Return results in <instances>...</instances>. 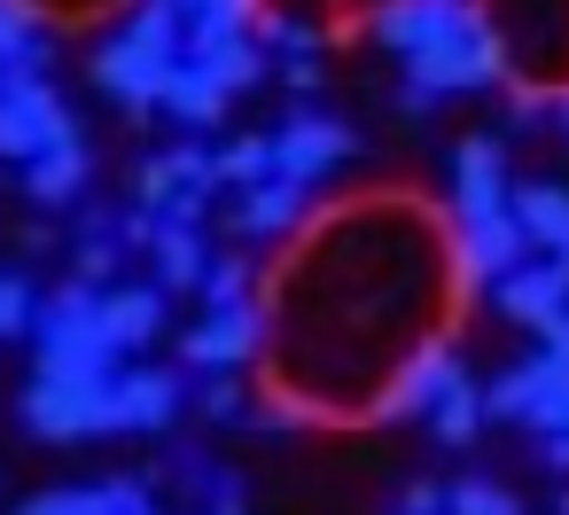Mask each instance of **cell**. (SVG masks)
I'll list each match as a JSON object with an SVG mask.
<instances>
[{"label": "cell", "mask_w": 569, "mask_h": 515, "mask_svg": "<svg viewBox=\"0 0 569 515\" xmlns=\"http://www.w3.org/2000/svg\"><path fill=\"white\" fill-rule=\"evenodd\" d=\"M468 305L452 211L406 188H367L297 227L266 274V383L258 429L281 422H382L390 383L445 344Z\"/></svg>", "instance_id": "obj_1"}, {"label": "cell", "mask_w": 569, "mask_h": 515, "mask_svg": "<svg viewBox=\"0 0 569 515\" xmlns=\"http://www.w3.org/2000/svg\"><path fill=\"white\" fill-rule=\"evenodd\" d=\"M515 95H569V0H468Z\"/></svg>", "instance_id": "obj_2"}, {"label": "cell", "mask_w": 569, "mask_h": 515, "mask_svg": "<svg viewBox=\"0 0 569 515\" xmlns=\"http://www.w3.org/2000/svg\"><path fill=\"white\" fill-rule=\"evenodd\" d=\"M180 17L164 9V0H157V9H141V17H126L102 48H94V87L126 110V118H149L157 102H164V79L180 71Z\"/></svg>", "instance_id": "obj_3"}, {"label": "cell", "mask_w": 569, "mask_h": 515, "mask_svg": "<svg viewBox=\"0 0 569 515\" xmlns=\"http://www.w3.org/2000/svg\"><path fill=\"white\" fill-rule=\"evenodd\" d=\"M24 429L40 445H87V437H118V367L110 375H40L17 398Z\"/></svg>", "instance_id": "obj_4"}, {"label": "cell", "mask_w": 569, "mask_h": 515, "mask_svg": "<svg viewBox=\"0 0 569 515\" xmlns=\"http://www.w3.org/2000/svg\"><path fill=\"white\" fill-rule=\"evenodd\" d=\"M32 351H40V375H110L118 351H110V336H102V289L63 281L56 297H40V313H32Z\"/></svg>", "instance_id": "obj_5"}, {"label": "cell", "mask_w": 569, "mask_h": 515, "mask_svg": "<svg viewBox=\"0 0 569 515\" xmlns=\"http://www.w3.org/2000/svg\"><path fill=\"white\" fill-rule=\"evenodd\" d=\"M406 79H413V87H429L437 102H452V95H483V87H507L499 48H491V32H483V17H476V9H460L429 48H413V56H406Z\"/></svg>", "instance_id": "obj_6"}, {"label": "cell", "mask_w": 569, "mask_h": 515, "mask_svg": "<svg viewBox=\"0 0 569 515\" xmlns=\"http://www.w3.org/2000/svg\"><path fill=\"white\" fill-rule=\"evenodd\" d=\"M71 133H79V118H71V102L48 79L0 71V165H32V157L63 149Z\"/></svg>", "instance_id": "obj_7"}, {"label": "cell", "mask_w": 569, "mask_h": 515, "mask_svg": "<svg viewBox=\"0 0 569 515\" xmlns=\"http://www.w3.org/2000/svg\"><path fill=\"white\" fill-rule=\"evenodd\" d=\"M359 157V133L343 126V118H328V110H312V102H297L281 126H273V172L281 180H297V188H320L336 165H351Z\"/></svg>", "instance_id": "obj_8"}, {"label": "cell", "mask_w": 569, "mask_h": 515, "mask_svg": "<svg viewBox=\"0 0 569 515\" xmlns=\"http://www.w3.org/2000/svg\"><path fill=\"white\" fill-rule=\"evenodd\" d=\"M258 351H266V305H211V313L180 336V359L203 367V375L250 367Z\"/></svg>", "instance_id": "obj_9"}, {"label": "cell", "mask_w": 569, "mask_h": 515, "mask_svg": "<svg viewBox=\"0 0 569 515\" xmlns=\"http://www.w3.org/2000/svg\"><path fill=\"white\" fill-rule=\"evenodd\" d=\"M507 211V141L499 133H460L452 149V219H499Z\"/></svg>", "instance_id": "obj_10"}, {"label": "cell", "mask_w": 569, "mask_h": 515, "mask_svg": "<svg viewBox=\"0 0 569 515\" xmlns=\"http://www.w3.org/2000/svg\"><path fill=\"white\" fill-rule=\"evenodd\" d=\"M305 211H312V188H297V180L273 172V180H258V188H242L227 204V235L234 242H273V235H297Z\"/></svg>", "instance_id": "obj_11"}, {"label": "cell", "mask_w": 569, "mask_h": 515, "mask_svg": "<svg viewBox=\"0 0 569 515\" xmlns=\"http://www.w3.org/2000/svg\"><path fill=\"white\" fill-rule=\"evenodd\" d=\"M499 289V313L515 320V328H530V336H546L561 313H569V266H515V274H499L491 281Z\"/></svg>", "instance_id": "obj_12"}, {"label": "cell", "mask_w": 569, "mask_h": 515, "mask_svg": "<svg viewBox=\"0 0 569 515\" xmlns=\"http://www.w3.org/2000/svg\"><path fill=\"white\" fill-rule=\"evenodd\" d=\"M102 336H110V351H149L164 336V289L157 281H110L102 289Z\"/></svg>", "instance_id": "obj_13"}, {"label": "cell", "mask_w": 569, "mask_h": 515, "mask_svg": "<svg viewBox=\"0 0 569 515\" xmlns=\"http://www.w3.org/2000/svg\"><path fill=\"white\" fill-rule=\"evenodd\" d=\"M507 211H515V227H522L530 250H546L553 266H569V188H561V180H522V188H507Z\"/></svg>", "instance_id": "obj_14"}, {"label": "cell", "mask_w": 569, "mask_h": 515, "mask_svg": "<svg viewBox=\"0 0 569 515\" xmlns=\"http://www.w3.org/2000/svg\"><path fill=\"white\" fill-rule=\"evenodd\" d=\"M452 242H460V274H468V289L476 281H499V274H515L522 266V227H515V211H499V219H452Z\"/></svg>", "instance_id": "obj_15"}, {"label": "cell", "mask_w": 569, "mask_h": 515, "mask_svg": "<svg viewBox=\"0 0 569 515\" xmlns=\"http://www.w3.org/2000/svg\"><path fill=\"white\" fill-rule=\"evenodd\" d=\"M87 180H94V149L71 133L63 149H48V157H32L24 165V196L40 204V211H71L79 196H87Z\"/></svg>", "instance_id": "obj_16"}, {"label": "cell", "mask_w": 569, "mask_h": 515, "mask_svg": "<svg viewBox=\"0 0 569 515\" xmlns=\"http://www.w3.org/2000/svg\"><path fill=\"white\" fill-rule=\"evenodd\" d=\"M172 414H180L172 367H126L118 375V429H172Z\"/></svg>", "instance_id": "obj_17"}, {"label": "cell", "mask_w": 569, "mask_h": 515, "mask_svg": "<svg viewBox=\"0 0 569 515\" xmlns=\"http://www.w3.org/2000/svg\"><path fill=\"white\" fill-rule=\"evenodd\" d=\"M227 102H234V95H227L196 56H180V71L164 79V102H157V110H172L180 126H196V133H203V126H219V118H227Z\"/></svg>", "instance_id": "obj_18"}, {"label": "cell", "mask_w": 569, "mask_h": 515, "mask_svg": "<svg viewBox=\"0 0 569 515\" xmlns=\"http://www.w3.org/2000/svg\"><path fill=\"white\" fill-rule=\"evenodd\" d=\"M188 56H196V63H203L227 95H250V87L273 71V63H266V48H258V32H234V40H196Z\"/></svg>", "instance_id": "obj_19"}, {"label": "cell", "mask_w": 569, "mask_h": 515, "mask_svg": "<svg viewBox=\"0 0 569 515\" xmlns=\"http://www.w3.org/2000/svg\"><path fill=\"white\" fill-rule=\"evenodd\" d=\"M157 289H203V274H211V242H203V227H164L157 219Z\"/></svg>", "instance_id": "obj_20"}, {"label": "cell", "mask_w": 569, "mask_h": 515, "mask_svg": "<svg viewBox=\"0 0 569 515\" xmlns=\"http://www.w3.org/2000/svg\"><path fill=\"white\" fill-rule=\"evenodd\" d=\"M483 422H491V414H483V390H476V383H468V367H460V375L429 398V437L460 453V445H476V429H483Z\"/></svg>", "instance_id": "obj_21"}, {"label": "cell", "mask_w": 569, "mask_h": 515, "mask_svg": "<svg viewBox=\"0 0 569 515\" xmlns=\"http://www.w3.org/2000/svg\"><path fill=\"white\" fill-rule=\"evenodd\" d=\"M390 9V0H266V17H297V24H320L328 40H343V32H359V24H375Z\"/></svg>", "instance_id": "obj_22"}, {"label": "cell", "mask_w": 569, "mask_h": 515, "mask_svg": "<svg viewBox=\"0 0 569 515\" xmlns=\"http://www.w3.org/2000/svg\"><path fill=\"white\" fill-rule=\"evenodd\" d=\"M0 71H17V79L48 71V40L32 32V17L17 9V0H0Z\"/></svg>", "instance_id": "obj_23"}, {"label": "cell", "mask_w": 569, "mask_h": 515, "mask_svg": "<svg viewBox=\"0 0 569 515\" xmlns=\"http://www.w3.org/2000/svg\"><path fill=\"white\" fill-rule=\"evenodd\" d=\"M211 165H219V188H258V180H273V133H242Z\"/></svg>", "instance_id": "obj_24"}, {"label": "cell", "mask_w": 569, "mask_h": 515, "mask_svg": "<svg viewBox=\"0 0 569 515\" xmlns=\"http://www.w3.org/2000/svg\"><path fill=\"white\" fill-rule=\"evenodd\" d=\"M266 0H203V9L188 17V48L196 40H234V32H258Z\"/></svg>", "instance_id": "obj_25"}, {"label": "cell", "mask_w": 569, "mask_h": 515, "mask_svg": "<svg viewBox=\"0 0 569 515\" xmlns=\"http://www.w3.org/2000/svg\"><path fill=\"white\" fill-rule=\"evenodd\" d=\"M250 289H258V266L242 258V250H211V274H203V305H250Z\"/></svg>", "instance_id": "obj_26"}, {"label": "cell", "mask_w": 569, "mask_h": 515, "mask_svg": "<svg viewBox=\"0 0 569 515\" xmlns=\"http://www.w3.org/2000/svg\"><path fill=\"white\" fill-rule=\"evenodd\" d=\"M445 515H530L499 476H460L452 492H445Z\"/></svg>", "instance_id": "obj_27"}, {"label": "cell", "mask_w": 569, "mask_h": 515, "mask_svg": "<svg viewBox=\"0 0 569 515\" xmlns=\"http://www.w3.org/2000/svg\"><path fill=\"white\" fill-rule=\"evenodd\" d=\"M258 32H266L258 48H281V63H289V56H328V32H320V24H297V17H258Z\"/></svg>", "instance_id": "obj_28"}, {"label": "cell", "mask_w": 569, "mask_h": 515, "mask_svg": "<svg viewBox=\"0 0 569 515\" xmlns=\"http://www.w3.org/2000/svg\"><path fill=\"white\" fill-rule=\"evenodd\" d=\"M17 9L32 24H102V17H118V0H17Z\"/></svg>", "instance_id": "obj_29"}, {"label": "cell", "mask_w": 569, "mask_h": 515, "mask_svg": "<svg viewBox=\"0 0 569 515\" xmlns=\"http://www.w3.org/2000/svg\"><path fill=\"white\" fill-rule=\"evenodd\" d=\"M32 313H40L32 281H24V274H0V344H9V336H32Z\"/></svg>", "instance_id": "obj_30"}, {"label": "cell", "mask_w": 569, "mask_h": 515, "mask_svg": "<svg viewBox=\"0 0 569 515\" xmlns=\"http://www.w3.org/2000/svg\"><path fill=\"white\" fill-rule=\"evenodd\" d=\"M203 414H211V422H250V383H242V367H227V375L203 383Z\"/></svg>", "instance_id": "obj_31"}, {"label": "cell", "mask_w": 569, "mask_h": 515, "mask_svg": "<svg viewBox=\"0 0 569 515\" xmlns=\"http://www.w3.org/2000/svg\"><path fill=\"white\" fill-rule=\"evenodd\" d=\"M164 165H172V180H180V188H219V165H211V149H203V141L164 149Z\"/></svg>", "instance_id": "obj_32"}, {"label": "cell", "mask_w": 569, "mask_h": 515, "mask_svg": "<svg viewBox=\"0 0 569 515\" xmlns=\"http://www.w3.org/2000/svg\"><path fill=\"white\" fill-rule=\"evenodd\" d=\"M71 266H79L71 281H87V289H110V281H118V266H126V250H118V242H79V258H71Z\"/></svg>", "instance_id": "obj_33"}, {"label": "cell", "mask_w": 569, "mask_h": 515, "mask_svg": "<svg viewBox=\"0 0 569 515\" xmlns=\"http://www.w3.org/2000/svg\"><path fill=\"white\" fill-rule=\"evenodd\" d=\"M172 188H180V180H172V165H164V157H149V165H141V180H133V204H141V211H164V204H172Z\"/></svg>", "instance_id": "obj_34"}, {"label": "cell", "mask_w": 569, "mask_h": 515, "mask_svg": "<svg viewBox=\"0 0 569 515\" xmlns=\"http://www.w3.org/2000/svg\"><path fill=\"white\" fill-rule=\"evenodd\" d=\"M164 227H203L211 219V188H172V204L157 211Z\"/></svg>", "instance_id": "obj_35"}, {"label": "cell", "mask_w": 569, "mask_h": 515, "mask_svg": "<svg viewBox=\"0 0 569 515\" xmlns=\"http://www.w3.org/2000/svg\"><path fill=\"white\" fill-rule=\"evenodd\" d=\"M149 242H157V211H141V204L118 211V250H149Z\"/></svg>", "instance_id": "obj_36"}, {"label": "cell", "mask_w": 569, "mask_h": 515, "mask_svg": "<svg viewBox=\"0 0 569 515\" xmlns=\"http://www.w3.org/2000/svg\"><path fill=\"white\" fill-rule=\"evenodd\" d=\"M281 79H289V95H320V79H328V71H320V56H289V63H281Z\"/></svg>", "instance_id": "obj_37"}, {"label": "cell", "mask_w": 569, "mask_h": 515, "mask_svg": "<svg viewBox=\"0 0 569 515\" xmlns=\"http://www.w3.org/2000/svg\"><path fill=\"white\" fill-rule=\"evenodd\" d=\"M398 515H445V492L437 484H406L398 492Z\"/></svg>", "instance_id": "obj_38"}, {"label": "cell", "mask_w": 569, "mask_h": 515, "mask_svg": "<svg viewBox=\"0 0 569 515\" xmlns=\"http://www.w3.org/2000/svg\"><path fill=\"white\" fill-rule=\"evenodd\" d=\"M538 468L569 476V429H546V437H538Z\"/></svg>", "instance_id": "obj_39"}, {"label": "cell", "mask_w": 569, "mask_h": 515, "mask_svg": "<svg viewBox=\"0 0 569 515\" xmlns=\"http://www.w3.org/2000/svg\"><path fill=\"white\" fill-rule=\"evenodd\" d=\"M398 110H406V118H437V95H429V87H413V79H406V87H398Z\"/></svg>", "instance_id": "obj_40"}, {"label": "cell", "mask_w": 569, "mask_h": 515, "mask_svg": "<svg viewBox=\"0 0 569 515\" xmlns=\"http://www.w3.org/2000/svg\"><path fill=\"white\" fill-rule=\"evenodd\" d=\"M546 118H553V126L569 133V95H553V102H546Z\"/></svg>", "instance_id": "obj_41"}, {"label": "cell", "mask_w": 569, "mask_h": 515, "mask_svg": "<svg viewBox=\"0 0 569 515\" xmlns=\"http://www.w3.org/2000/svg\"><path fill=\"white\" fill-rule=\"evenodd\" d=\"M164 9H172V17H180V24H188V17H196V9H203V0H164Z\"/></svg>", "instance_id": "obj_42"}, {"label": "cell", "mask_w": 569, "mask_h": 515, "mask_svg": "<svg viewBox=\"0 0 569 515\" xmlns=\"http://www.w3.org/2000/svg\"><path fill=\"white\" fill-rule=\"evenodd\" d=\"M211 515H242V507H234V492H227V499H211Z\"/></svg>", "instance_id": "obj_43"}, {"label": "cell", "mask_w": 569, "mask_h": 515, "mask_svg": "<svg viewBox=\"0 0 569 515\" xmlns=\"http://www.w3.org/2000/svg\"><path fill=\"white\" fill-rule=\"evenodd\" d=\"M553 515H569V492H561V507H553Z\"/></svg>", "instance_id": "obj_44"}]
</instances>
